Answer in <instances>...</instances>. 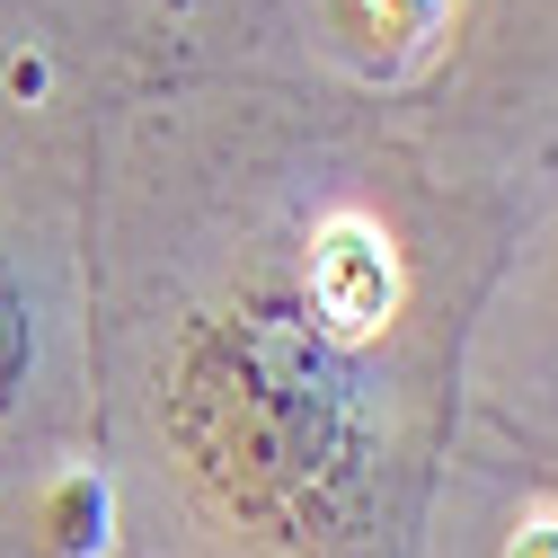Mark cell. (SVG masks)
I'll return each instance as SVG.
<instances>
[{
    "label": "cell",
    "instance_id": "cell-3",
    "mask_svg": "<svg viewBox=\"0 0 558 558\" xmlns=\"http://www.w3.org/2000/svg\"><path fill=\"white\" fill-rule=\"evenodd\" d=\"M45 541H53L62 558H89V549L107 541V487H98V478H62L53 497H45Z\"/></svg>",
    "mask_w": 558,
    "mask_h": 558
},
{
    "label": "cell",
    "instance_id": "cell-4",
    "mask_svg": "<svg viewBox=\"0 0 558 558\" xmlns=\"http://www.w3.org/2000/svg\"><path fill=\"white\" fill-rule=\"evenodd\" d=\"M27 364H36V328H27V293L19 275L0 266V426H10V408L27 390Z\"/></svg>",
    "mask_w": 558,
    "mask_h": 558
},
{
    "label": "cell",
    "instance_id": "cell-1",
    "mask_svg": "<svg viewBox=\"0 0 558 558\" xmlns=\"http://www.w3.org/2000/svg\"><path fill=\"white\" fill-rule=\"evenodd\" d=\"M169 426L195 478L222 497V514L257 523V541L311 549L364 487V408L337 345L284 311L248 302L214 328H195L178 355Z\"/></svg>",
    "mask_w": 558,
    "mask_h": 558
},
{
    "label": "cell",
    "instance_id": "cell-2",
    "mask_svg": "<svg viewBox=\"0 0 558 558\" xmlns=\"http://www.w3.org/2000/svg\"><path fill=\"white\" fill-rule=\"evenodd\" d=\"M381 248H390V240H373L364 222H328L311 293H319V311H328L337 328H364V319L390 311V257H381Z\"/></svg>",
    "mask_w": 558,
    "mask_h": 558
}]
</instances>
